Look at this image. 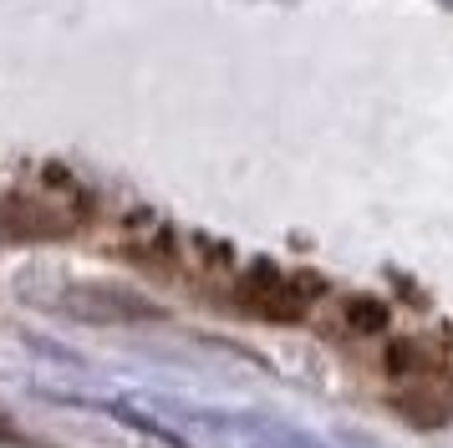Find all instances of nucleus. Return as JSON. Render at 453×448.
Masks as SVG:
<instances>
[{"mask_svg": "<svg viewBox=\"0 0 453 448\" xmlns=\"http://www.w3.org/2000/svg\"><path fill=\"white\" fill-rule=\"evenodd\" d=\"M326 296V285L306 275V270H275V265H250L234 281V305L255 316V321H306L316 301Z\"/></svg>", "mask_w": 453, "mask_h": 448, "instance_id": "obj_1", "label": "nucleus"}, {"mask_svg": "<svg viewBox=\"0 0 453 448\" xmlns=\"http://www.w3.org/2000/svg\"><path fill=\"white\" fill-rule=\"evenodd\" d=\"M87 224V199H57V194H11L0 204V235L5 240H62Z\"/></svg>", "mask_w": 453, "mask_h": 448, "instance_id": "obj_2", "label": "nucleus"}, {"mask_svg": "<svg viewBox=\"0 0 453 448\" xmlns=\"http://www.w3.org/2000/svg\"><path fill=\"white\" fill-rule=\"evenodd\" d=\"M66 311L72 316H82V321H153L158 316V305L143 301V296H133V290H112V285H77L72 296H66Z\"/></svg>", "mask_w": 453, "mask_h": 448, "instance_id": "obj_3", "label": "nucleus"}, {"mask_svg": "<svg viewBox=\"0 0 453 448\" xmlns=\"http://www.w3.org/2000/svg\"><path fill=\"white\" fill-rule=\"evenodd\" d=\"M392 407H397L408 423H418V428H438V423H449L453 418V398H443V392L433 387V377L428 382H408L397 398H392Z\"/></svg>", "mask_w": 453, "mask_h": 448, "instance_id": "obj_4", "label": "nucleus"}, {"mask_svg": "<svg viewBox=\"0 0 453 448\" xmlns=\"http://www.w3.org/2000/svg\"><path fill=\"white\" fill-rule=\"evenodd\" d=\"M388 372L403 377V382H428L433 372H443V351L423 336H408V342L388 346Z\"/></svg>", "mask_w": 453, "mask_h": 448, "instance_id": "obj_5", "label": "nucleus"}, {"mask_svg": "<svg viewBox=\"0 0 453 448\" xmlns=\"http://www.w3.org/2000/svg\"><path fill=\"white\" fill-rule=\"evenodd\" d=\"M336 331L342 336H377V331H388V305L372 301V296H347V301H336Z\"/></svg>", "mask_w": 453, "mask_h": 448, "instance_id": "obj_6", "label": "nucleus"}]
</instances>
